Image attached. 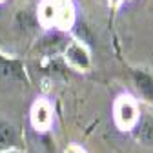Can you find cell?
Returning a JSON list of instances; mask_svg holds the SVG:
<instances>
[{"instance_id": "6da1fadb", "label": "cell", "mask_w": 153, "mask_h": 153, "mask_svg": "<svg viewBox=\"0 0 153 153\" xmlns=\"http://www.w3.org/2000/svg\"><path fill=\"white\" fill-rule=\"evenodd\" d=\"M137 120V109L129 100H122L117 106V122L122 128H129Z\"/></svg>"}, {"instance_id": "7a4b0ae2", "label": "cell", "mask_w": 153, "mask_h": 153, "mask_svg": "<svg viewBox=\"0 0 153 153\" xmlns=\"http://www.w3.org/2000/svg\"><path fill=\"white\" fill-rule=\"evenodd\" d=\"M18 142V133L13 124L9 122H0V149H9L16 146Z\"/></svg>"}, {"instance_id": "3957f363", "label": "cell", "mask_w": 153, "mask_h": 153, "mask_svg": "<svg viewBox=\"0 0 153 153\" xmlns=\"http://www.w3.org/2000/svg\"><path fill=\"white\" fill-rule=\"evenodd\" d=\"M33 124L35 128H48L51 122V111L46 104H36L33 108Z\"/></svg>"}, {"instance_id": "277c9868", "label": "cell", "mask_w": 153, "mask_h": 153, "mask_svg": "<svg viewBox=\"0 0 153 153\" xmlns=\"http://www.w3.org/2000/svg\"><path fill=\"white\" fill-rule=\"evenodd\" d=\"M135 84L139 91L148 99H153V79L142 71H135Z\"/></svg>"}, {"instance_id": "5b68a950", "label": "cell", "mask_w": 153, "mask_h": 153, "mask_svg": "<svg viewBox=\"0 0 153 153\" xmlns=\"http://www.w3.org/2000/svg\"><path fill=\"white\" fill-rule=\"evenodd\" d=\"M139 135H140V140L148 146H153V119L151 117H144L140 120V126H139Z\"/></svg>"}, {"instance_id": "8992f818", "label": "cell", "mask_w": 153, "mask_h": 153, "mask_svg": "<svg viewBox=\"0 0 153 153\" xmlns=\"http://www.w3.org/2000/svg\"><path fill=\"white\" fill-rule=\"evenodd\" d=\"M20 75V68H18V64L15 62H6L0 59V76H4V79H16V76Z\"/></svg>"}, {"instance_id": "52a82bcc", "label": "cell", "mask_w": 153, "mask_h": 153, "mask_svg": "<svg viewBox=\"0 0 153 153\" xmlns=\"http://www.w3.org/2000/svg\"><path fill=\"white\" fill-rule=\"evenodd\" d=\"M68 55L71 56V60H73V62L80 64V66H88V56H86V53H84V51H82L80 48H76V46L69 48Z\"/></svg>"}, {"instance_id": "ba28073f", "label": "cell", "mask_w": 153, "mask_h": 153, "mask_svg": "<svg viewBox=\"0 0 153 153\" xmlns=\"http://www.w3.org/2000/svg\"><path fill=\"white\" fill-rule=\"evenodd\" d=\"M69 153H76V151H69Z\"/></svg>"}]
</instances>
